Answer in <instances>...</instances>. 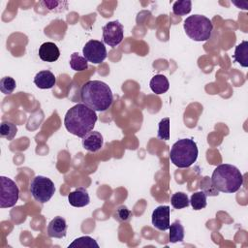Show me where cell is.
<instances>
[{
  "instance_id": "d6986e66",
  "label": "cell",
  "mask_w": 248,
  "mask_h": 248,
  "mask_svg": "<svg viewBox=\"0 0 248 248\" xmlns=\"http://www.w3.org/2000/svg\"><path fill=\"white\" fill-rule=\"evenodd\" d=\"M17 133V127L11 121H3L0 126V136L8 140H12Z\"/></svg>"
},
{
  "instance_id": "cb8c5ba5",
  "label": "cell",
  "mask_w": 248,
  "mask_h": 248,
  "mask_svg": "<svg viewBox=\"0 0 248 248\" xmlns=\"http://www.w3.org/2000/svg\"><path fill=\"white\" fill-rule=\"evenodd\" d=\"M192 2L190 0L176 1L172 5V12L176 16H185L191 12Z\"/></svg>"
},
{
  "instance_id": "ba28073f",
  "label": "cell",
  "mask_w": 248,
  "mask_h": 248,
  "mask_svg": "<svg viewBox=\"0 0 248 248\" xmlns=\"http://www.w3.org/2000/svg\"><path fill=\"white\" fill-rule=\"evenodd\" d=\"M82 53L83 57L93 64H100L107 58L105 44L98 40L88 41L82 48Z\"/></svg>"
},
{
  "instance_id": "603a6c76",
  "label": "cell",
  "mask_w": 248,
  "mask_h": 248,
  "mask_svg": "<svg viewBox=\"0 0 248 248\" xmlns=\"http://www.w3.org/2000/svg\"><path fill=\"white\" fill-rule=\"evenodd\" d=\"M206 195L204 192L200 191L192 194L190 198V204L192 205L193 209L195 210H201L206 206Z\"/></svg>"
},
{
  "instance_id": "8992f818",
  "label": "cell",
  "mask_w": 248,
  "mask_h": 248,
  "mask_svg": "<svg viewBox=\"0 0 248 248\" xmlns=\"http://www.w3.org/2000/svg\"><path fill=\"white\" fill-rule=\"evenodd\" d=\"M29 191L35 201L46 203L55 193L54 183L47 177L36 175L29 185Z\"/></svg>"
},
{
  "instance_id": "484cf974",
  "label": "cell",
  "mask_w": 248,
  "mask_h": 248,
  "mask_svg": "<svg viewBox=\"0 0 248 248\" xmlns=\"http://www.w3.org/2000/svg\"><path fill=\"white\" fill-rule=\"evenodd\" d=\"M16 87V80L12 77H4L0 80V90L4 94H12Z\"/></svg>"
},
{
  "instance_id": "e0dca14e",
  "label": "cell",
  "mask_w": 248,
  "mask_h": 248,
  "mask_svg": "<svg viewBox=\"0 0 248 248\" xmlns=\"http://www.w3.org/2000/svg\"><path fill=\"white\" fill-rule=\"evenodd\" d=\"M233 59L235 62L239 63L242 67H248V42L242 41L239 45L235 46Z\"/></svg>"
},
{
  "instance_id": "3957f363",
  "label": "cell",
  "mask_w": 248,
  "mask_h": 248,
  "mask_svg": "<svg viewBox=\"0 0 248 248\" xmlns=\"http://www.w3.org/2000/svg\"><path fill=\"white\" fill-rule=\"evenodd\" d=\"M213 186L223 193H234L243 184V175L240 170L230 164L217 166L210 177Z\"/></svg>"
},
{
  "instance_id": "277c9868",
  "label": "cell",
  "mask_w": 248,
  "mask_h": 248,
  "mask_svg": "<svg viewBox=\"0 0 248 248\" xmlns=\"http://www.w3.org/2000/svg\"><path fill=\"white\" fill-rule=\"evenodd\" d=\"M197 143L191 139H181L173 143L170 152L171 163L177 168H189L198 158Z\"/></svg>"
},
{
  "instance_id": "5b68a950",
  "label": "cell",
  "mask_w": 248,
  "mask_h": 248,
  "mask_svg": "<svg viewBox=\"0 0 248 248\" xmlns=\"http://www.w3.org/2000/svg\"><path fill=\"white\" fill-rule=\"evenodd\" d=\"M183 27L186 35L197 42L207 41L213 30L211 20L202 15H193L186 17Z\"/></svg>"
},
{
  "instance_id": "8fae6325",
  "label": "cell",
  "mask_w": 248,
  "mask_h": 248,
  "mask_svg": "<svg viewBox=\"0 0 248 248\" xmlns=\"http://www.w3.org/2000/svg\"><path fill=\"white\" fill-rule=\"evenodd\" d=\"M81 143L85 150L90 152H96L100 150L103 146V136L98 131H91L82 138Z\"/></svg>"
},
{
  "instance_id": "30bf717a",
  "label": "cell",
  "mask_w": 248,
  "mask_h": 248,
  "mask_svg": "<svg viewBox=\"0 0 248 248\" xmlns=\"http://www.w3.org/2000/svg\"><path fill=\"white\" fill-rule=\"evenodd\" d=\"M170 209L169 205H160L152 212V225L159 231H167L170 228Z\"/></svg>"
},
{
  "instance_id": "9a60e30c",
  "label": "cell",
  "mask_w": 248,
  "mask_h": 248,
  "mask_svg": "<svg viewBox=\"0 0 248 248\" xmlns=\"http://www.w3.org/2000/svg\"><path fill=\"white\" fill-rule=\"evenodd\" d=\"M34 83L41 89H50L55 85L56 78L48 70L40 71L34 78Z\"/></svg>"
},
{
  "instance_id": "f1b7e54d",
  "label": "cell",
  "mask_w": 248,
  "mask_h": 248,
  "mask_svg": "<svg viewBox=\"0 0 248 248\" xmlns=\"http://www.w3.org/2000/svg\"><path fill=\"white\" fill-rule=\"evenodd\" d=\"M42 5L47 8L49 11H59L57 8H68L67 1H43Z\"/></svg>"
},
{
  "instance_id": "44dd1931",
  "label": "cell",
  "mask_w": 248,
  "mask_h": 248,
  "mask_svg": "<svg viewBox=\"0 0 248 248\" xmlns=\"http://www.w3.org/2000/svg\"><path fill=\"white\" fill-rule=\"evenodd\" d=\"M170 203L173 208L182 209L184 207H187L190 204V201L187 194L183 192H176L171 196Z\"/></svg>"
},
{
  "instance_id": "7c38bea8",
  "label": "cell",
  "mask_w": 248,
  "mask_h": 248,
  "mask_svg": "<svg viewBox=\"0 0 248 248\" xmlns=\"http://www.w3.org/2000/svg\"><path fill=\"white\" fill-rule=\"evenodd\" d=\"M66 220L61 216L54 217L47 225V235L54 238H62L67 233Z\"/></svg>"
},
{
  "instance_id": "2e32d148",
  "label": "cell",
  "mask_w": 248,
  "mask_h": 248,
  "mask_svg": "<svg viewBox=\"0 0 248 248\" xmlns=\"http://www.w3.org/2000/svg\"><path fill=\"white\" fill-rule=\"evenodd\" d=\"M149 86L155 94H163L169 90L170 83L164 75H156L151 78Z\"/></svg>"
},
{
  "instance_id": "83f0119b",
  "label": "cell",
  "mask_w": 248,
  "mask_h": 248,
  "mask_svg": "<svg viewBox=\"0 0 248 248\" xmlns=\"http://www.w3.org/2000/svg\"><path fill=\"white\" fill-rule=\"evenodd\" d=\"M114 218L119 222H127L132 217V212L125 205H120L114 212Z\"/></svg>"
},
{
  "instance_id": "7402d4cb",
  "label": "cell",
  "mask_w": 248,
  "mask_h": 248,
  "mask_svg": "<svg viewBox=\"0 0 248 248\" xmlns=\"http://www.w3.org/2000/svg\"><path fill=\"white\" fill-rule=\"evenodd\" d=\"M69 63L70 67L74 71H84L88 68L87 60L83 56H80L78 52H74L71 54Z\"/></svg>"
},
{
  "instance_id": "4316f807",
  "label": "cell",
  "mask_w": 248,
  "mask_h": 248,
  "mask_svg": "<svg viewBox=\"0 0 248 248\" xmlns=\"http://www.w3.org/2000/svg\"><path fill=\"white\" fill-rule=\"evenodd\" d=\"M157 137L163 140H170V118L169 117L163 118L159 122V129H158Z\"/></svg>"
},
{
  "instance_id": "ffe728a7",
  "label": "cell",
  "mask_w": 248,
  "mask_h": 248,
  "mask_svg": "<svg viewBox=\"0 0 248 248\" xmlns=\"http://www.w3.org/2000/svg\"><path fill=\"white\" fill-rule=\"evenodd\" d=\"M99 248V244L96 242V240L90 236H80L78 238H76L69 246L68 248Z\"/></svg>"
},
{
  "instance_id": "4fadbf2b",
  "label": "cell",
  "mask_w": 248,
  "mask_h": 248,
  "mask_svg": "<svg viewBox=\"0 0 248 248\" xmlns=\"http://www.w3.org/2000/svg\"><path fill=\"white\" fill-rule=\"evenodd\" d=\"M39 56L43 61L55 62L60 56V50L54 43L46 42L39 48Z\"/></svg>"
},
{
  "instance_id": "5bb4252c",
  "label": "cell",
  "mask_w": 248,
  "mask_h": 248,
  "mask_svg": "<svg viewBox=\"0 0 248 248\" xmlns=\"http://www.w3.org/2000/svg\"><path fill=\"white\" fill-rule=\"evenodd\" d=\"M68 202L72 206L83 207L89 204L90 198L85 188L79 187L68 195Z\"/></svg>"
},
{
  "instance_id": "7a4b0ae2",
  "label": "cell",
  "mask_w": 248,
  "mask_h": 248,
  "mask_svg": "<svg viewBox=\"0 0 248 248\" xmlns=\"http://www.w3.org/2000/svg\"><path fill=\"white\" fill-rule=\"evenodd\" d=\"M80 100L95 111L107 110L113 102L109 86L101 80H88L80 89Z\"/></svg>"
},
{
  "instance_id": "52a82bcc",
  "label": "cell",
  "mask_w": 248,
  "mask_h": 248,
  "mask_svg": "<svg viewBox=\"0 0 248 248\" xmlns=\"http://www.w3.org/2000/svg\"><path fill=\"white\" fill-rule=\"evenodd\" d=\"M0 207L8 208L14 206L19 198V190L15 181L6 176H0Z\"/></svg>"
},
{
  "instance_id": "9c48e42d",
  "label": "cell",
  "mask_w": 248,
  "mask_h": 248,
  "mask_svg": "<svg viewBox=\"0 0 248 248\" xmlns=\"http://www.w3.org/2000/svg\"><path fill=\"white\" fill-rule=\"evenodd\" d=\"M103 41L111 47L118 46L124 37L123 25L118 20L108 22L103 26Z\"/></svg>"
},
{
  "instance_id": "d4e9b609",
  "label": "cell",
  "mask_w": 248,
  "mask_h": 248,
  "mask_svg": "<svg viewBox=\"0 0 248 248\" xmlns=\"http://www.w3.org/2000/svg\"><path fill=\"white\" fill-rule=\"evenodd\" d=\"M200 187H201L202 191L204 192V194L206 196H218L219 195V191L213 186L211 178L208 176H204L201 180Z\"/></svg>"
},
{
  "instance_id": "ac0fdd59",
  "label": "cell",
  "mask_w": 248,
  "mask_h": 248,
  "mask_svg": "<svg viewBox=\"0 0 248 248\" xmlns=\"http://www.w3.org/2000/svg\"><path fill=\"white\" fill-rule=\"evenodd\" d=\"M170 233H169V241L171 243L181 242L184 239V227L180 223V221H174L170 225Z\"/></svg>"
},
{
  "instance_id": "6da1fadb",
  "label": "cell",
  "mask_w": 248,
  "mask_h": 248,
  "mask_svg": "<svg viewBox=\"0 0 248 248\" xmlns=\"http://www.w3.org/2000/svg\"><path fill=\"white\" fill-rule=\"evenodd\" d=\"M98 116L95 110L84 104H77L66 112L64 125L71 134L83 138L86 134L93 131Z\"/></svg>"
}]
</instances>
